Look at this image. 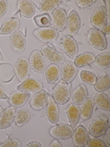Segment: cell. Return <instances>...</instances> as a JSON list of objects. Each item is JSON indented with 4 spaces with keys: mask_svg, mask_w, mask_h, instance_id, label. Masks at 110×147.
<instances>
[{
    "mask_svg": "<svg viewBox=\"0 0 110 147\" xmlns=\"http://www.w3.org/2000/svg\"><path fill=\"white\" fill-rule=\"evenodd\" d=\"M108 127V118L105 116H98L91 121L88 129V134L91 137H100L102 135H105Z\"/></svg>",
    "mask_w": 110,
    "mask_h": 147,
    "instance_id": "cell-1",
    "label": "cell"
},
{
    "mask_svg": "<svg viewBox=\"0 0 110 147\" xmlns=\"http://www.w3.org/2000/svg\"><path fill=\"white\" fill-rule=\"evenodd\" d=\"M87 41L92 48L97 51H104L107 47V37L101 30L92 29L87 35Z\"/></svg>",
    "mask_w": 110,
    "mask_h": 147,
    "instance_id": "cell-2",
    "label": "cell"
},
{
    "mask_svg": "<svg viewBox=\"0 0 110 147\" xmlns=\"http://www.w3.org/2000/svg\"><path fill=\"white\" fill-rule=\"evenodd\" d=\"M52 98L58 105L68 103L71 98V89L65 82H59L52 91Z\"/></svg>",
    "mask_w": 110,
    "mask_h": 147,
    "instance_id": "cell-3",
    "label": "cell"
},
{
    "mask_svg": "<svg viewBox=\"0 0 110 147\" xmlns=\"http://www.w3.org/2000/svg\"><path fill=\"white\" fill-rule=\"evenodd\" d=\"M108 20V14L107 12V9H105V7L101 6L96 8L95 11L92 14L90 18V24L93 27V29L101 30Z\"/></svg>",
    "mask_w": 110,
    "mask_h": 147,
    "instance_id": "cell-4",
    "label": "cell"
},
{
    "mask_svg": "<svg viewBox=\"0 0 110 147\" xmlns=\"http://www.w3.org/2000/svg\"><path fill=\"white\" fill-rule=\"evenodd\" d=\"M50 134L55 139L68 140L73 134V128L66 123L54 124V126L50 129Z\"/></svg>",
    "mask_w": 110,
    "mask_h": 147,
    "instance_id": "cell-5",
    "label": "cell"
},
{
    "mask_svg": "<svg viewBox=\"0 0 110 147\" xmlns=\"http://www.w3.org/2000/svg\"><path fill=\"white\" fill-rule=\"evenodd\" d=\"M29 61H30V68L37 74L44 73L46 68H47L43 55L41 54L40 51L39 50H34L33 52L31 53Z\"/></svg>",
    "mask_w": 110,
    "mask_h": 147,
    "instance_id": "cell-6",
    "label": "cell"
},
{
    "mask_svg": "<svg viewBox=\"0 0 110 147\" xmlns=\"http://www.w3.org/2000/svg\"><path fill=\"white\" fill-rule=\"evenodd\" d=\"M30 61L26 57H19L15 63V72L17 78L21 83L30 77Z\"/></svg>",
    "mask_w": 110,
    "mask_h": 147,
    "instance_id": "cell-7",
    "label": "cell"
},
{
    "mask_svg": "<svg viewBox=\"0 0 110 147\" xmlns=\"http://www.w3.org/2000/svg\"><path fill=\"white\" fill-rule=\"evenodd\" d=\"M52 23L53 28L58 31H62L66 28L67 22V13L62 7L55 8L52 14Z\"/></svg>",
    "mask_w": 110,
    "mask_h": 147,
    "instance_id": "cell-8",
    "label": "cell"
},
{
    "mask_svg": "<svg viewBox=\"0 0 110 147\" xmlns=\"http://www.w3.org/2000/svg\"><path fill=\"white\" fill-rule=\"evenodd\" d=\"M33 34L37 39L43 42H52V41L56 40L59 37L58 30H55L53 27L40 28V29L34 30Z\"/></svg>",
    "mask_w": 110,
    "mask_h": 147,
    "instance_id": "cell-9",
    "label": "cell"
},
{
    "mask_svg": "<svg viewBox=\"0 0 110 147\" xmlns=\"http://www.w3.org/2000/svg\"><path fill=\"white\" fill-rule=\"evenodd\" d=\"M62 49L68 57L75 59L79 53V47L75 39L72 36L65 35L62 39Z\"/></svg>",
    "mask_w": 110,
    "mask_h": 147,
    "instance_id": "cell-10",
    "label": "cell"
},
{
    "mask_svg": "<svg viewBox=\"0 0 110 147\" xmlns=\"http://www.w3.org/2000/svg\"><path fill=\"white\" fill-rule=\"evenodd\" d=\"M81 28V18L80 16L75 10H72L70 14L67 16V22H66V28L68 35L70 36H75L80 30Z\"/></svg>",
    "mask_w": 110,
    "mask_h": 147,
    "instance_id": "cell-11",
    "label": "cell"
},
{
    "mask_svg": "<svg viewBox=\"0 0 110 147\" xmlns=\"http://www.w3.org/2000/svg\"><path fill=\"white\" fill-rule=\"evenodd\" d=\"M40 53L43 55V57L45 59H47L48 61L52 64H60L64 62L63 55L60 52H58L57 50L52 48V46H49V45L43 46L40 50Z\"/></svg>",
    "mask_w": 110,
    "mask_h": 147,
    "instance_id": "cell-12",
    "label": "cell"
},
{
    "mask_svg": "<svg viewBox=\"0 0 110 147\" xmlns=\"http://www.w3.org/2000/svg\"><path fill=\"white\" fill-rule=\"evenodd\" d=\"M50 98V94L48 91L41 89L33 95L30 100V106L35 110H40L44 109L48 104V100Z\"/></svg>",
    "mask_w": 110,
    "mask_h": 147,
    "instance_id": "cell-13",
    "label": "cell"
},
{
    "mask_svg": "<svg viewBox=\"0 0 110 147\" xmlns=\"http://www.w3.org/2000/svg\"><path fill=\"white\" fill-rule=\"evenodd\" d=\"M78 73V67L72 62H66L64 63L63 66L61 71V77L63 82L66 84H71V83L75 79Z\"/></svg>",
    "mask_w": 110,
    "mask_h": 147,
    "instance_id": "cell-14",
    "label": "cell"
},
{
    "mask_svg": "<svg viewBox=\"0 0 110 147\" xmlns=\"http://www.w3.org/2000/svg\"><path fill=\"white\" fill-rule=\"evenodd\" d=\"M16 108L11 106L3 109L0 113V130H6L9 128L15 119Z\"/></svg>",
    "mask_w": 110,
    "mask_h": 147,
    "instance_id": "cell-15",
    "label": "cell"
},
{
    "mask_svg": "<svg viewBox=\"0 0 110 147\" xmlns=\"http://www.w3.org/2000/svg\"><path fill=\"white\" fill-rule=\"evenodd\" d=\"M30 98V93L17 90L8 96V102L15 108H21L29 101Z\"/></svg>",
    "mask_w": 110,
    "mask_h": 147,
    "instance_id": "cell-16",
    "label": "cell"
},
{
    "mask_svg": "<svg viewBox=\"0 0 110 147\" xmlns=\"http://www.w3.org/2000/svg\"><path fill=\"white\" fill-rule=\"evenodd\" d=\"M10 45L15 52H24L27 47V40L25 35L19 30H17L16 32L12 33L10 36Z\"/></svg>",
    "mask_w": 110,
    "mask_h": 147,
    "instance_id": "cell-17",
    "label": "cell"
},
{
    "mask_svg": "<svg viewBox=\"0 0 110 147\" xmlns=\"http://www.w3.org/2000/svg\"><path fill=\"white\" fill-rule=\"evenodd\" d=\"M17 9L20 13V16L26 18H31L36 15V6L30 0H18Z\"/></svg>",
    "mask_w": 110,
    "mask_h": 147,
    "instance_id": "cell-18",
    "label": "cell"
},
{
    "mask_svg": "<svg viewBox=\"0 0 110 147\" xmlns=\"http://www.w3.org/2000/svg\"><path fill=\"white\" fill-rule=\"evenodd\" d=\"M47 119L50 123L52 124H57L60 119V110L58 108V104L55 102L53 98L50 96L47 104Z\"/></svg>",
    "mask_w": 110,
    "mask_h": 147,
    "instance_id": "cell-19",
    "label": "cell"
},
{
    "mask_svg": "<svg viewBox=\"0 0 110 147\" xmlns=\"http://www.w3.org/2000/svg\"><path fill=\"white\" fill-rule=\"evenodd\" d=\"M17 90L28 92V93H36L43 88L42 85L40 81H38L35 78L29 77L24 82H22L19 86H17Z\"/></svg>",
    "mask_w": 110,
    "mask_h": 147,
    "instance_id": "cell-20",
    "label": "cell"
},
{
    "mask_svg": "<svg viewBox=\"0 0 110 147\" xmlns=\"http://www.w3.org/2000/svg\"><path fill=\"white\" fill-rule=\"evenodd\" d=\"M20 22L16 18H9L6 20L0 27V35H9L16 32L19 28Z\"/></svg>",
    "mask_w": 110,
    "mask_h": 147,
    "instance_id": "cell-21",
    "label": "cell"
},
{
    "mask_svg": "<svg viewBox=\"0 0 110 147\" xmlns=\"http://www.w3.org/2000/svg\"><path fill=\"white\" fill-rule=\"evenodd\" d=\"M73 144L79 147L86 145V142L88 140V132H87L85 126H77L74 132H73Z\"/></svg>",
    "mask_w": 110,
    "mask_h": 147,
    "instance_id": "cell-22",
    "label": "cell"
},
{
    "mask_svg": "<svg viewBox=\"0 0 110 147\" xmlns=\"http://www.w3.org/2000/svg\"><path fill=\"white\" fill-rule=\"evenodd\" d=\"M66 115L68 117V121L70 122V125L72 128H75L81 119L80 108L78 107V105L74 103L69 105L66 109Z\"/></svg>",
    "mask_w": 110,
    "mask_h": 147,
    "instance_id": "cell-23",
    "label": "cell"
},
{
    "mask_svg": "<svg viewBox=\"0 0 110 147\" xmlns=\"http://www.w3.org/2000/svg\"><path fill=\"white\" fill-rule=\"evenodd\" d=\"M94 109H95V103L93 98L87 96L85 100L81 104V108H80V115L82 121H87V119H89L91 118L94 111Z\"/></svg>",
    "mask_w": 110,
    "mask_h": 147,
    "instance_id": "cell-24",
    "label": "cell"
},
{
    "mask_svg": "<svg viewBox=\"0 0 110 147\" xmlns=\"http://www.w3.org/2000/svg\"><path fill=\"white\" fill-rule=\"evenodd\" d=\"M31 119V113L28 109L25 108H19L16 109L15 114V122L17 127H22L25 124H27Z\"/></svg>",
    "mask_w": 110,
    "mask_h": 147,
    "instance_id": "cell-25",
    "label": "cell"
},
{
    "mask_svg": "<svg viewBox=\"0 0 110 147\" xmlns=\"http://www.w3.org/2000/svg\"><path fill=\"white\" fill-rule=\"evenodd\" d=\"M94 103L100 109L109 111L110 110V99L107 95H105L104 92H96L94 95Z\"/></svg>",
    "mask_w": 110,
    "mask_h": 147,
    "instance_id": "cell-26",
    "label": "cell"
},
{
    "mask_svg": "<svg viewBox=\"0 0 110 147\" xmlns=\"http://www.w3.org/2000/svg\"><path fill=\"white\" fill-rule=\"evenodd\" d=\"M87 95H88V91H87L86 86L85 85L78 86L73 90L72 94H71L72 103H74L76 105H81L87 98Z\"/></svg>",
    "mask_w": 110,
    "mask_h": 147,
    "instance_id": "cell-27",
    "label": "cell"
},
{
    "mask_svg": "<svg viewBox=\"0 0 110 147\" xmlns=\"http://www.w3.org/2000/svg\"><path fill=\"white\" fill-rule=\"evenodd\" d=\"M44 73H45L46 80H47V82L50 85L55 84L58 81L60 76H61V71H60L57 64H52V63L50 65L47 66Z\"/></svg>",
    "mask_w": 110,
    "mask_h": 147,
    "instance_id": "cell-28",
    "label": "cell"
},
{
    "mask_svg": "<svg viewBox=\"0 0 110 147\" xmlns=\"http://www.w3.org/2000/svg\"><path fill=\"white\" fill-rule=\"evenodd\" d=\"M95 56L91 53H84L77 55L74 59V64L77 67H84L94 63Z\"/></svg>",
    "mask_w": 110,
    "mask_h": 147,
    "instance_id": "cell-29",
    "label": "cell"
},
{
    "mask_svg": "<svg viewBox=\"0 0 110 147\" xmlns=\"http://www.w3.org/2000/svg\"><path fill=\"white\" fill-rule=\"evenodd\" d=\"M95 66L102 69H107L110 66V53L108 52H104L95 56L94 61Z\"/></svg>",
    "mask_w": 110,
    "mask_h": 147,
    "instance_id": "cell-30",
    "label": "cell"
},
{
    "mask_svg": "<svg viewBox=\"0 0 110 147\" xmlns=\"http://www.w3.org/2000/svg\"><path fill=\"white\" fill-rule=\"evenodd\" d=\"M110 86V76L108 74L101 76L94 84V89L97 92H104Z\"/></svg>",
    "mask_w": 110,
    "mask_h": 147,
    "instance_id": "cell-31",
    "label": "cell"
},
{
    "mask_svg": "<svg viewBox=\"0 0 110 147\" xmlns=\"http://www.w3.org/2000/svg\"><path fill=\"white\" fill-rule=\"evenodd\" d=\"M62 1L59 0H48V1H40L39 4L40 10L43 12L44 14H48L50 12H53L55 8H57L60 5H61Z\"/></svg>",
    "mask_w": 110,
    "mask_h": 147,
    "instance_id": "cell-32",
    "label": "cell"
},
{
    "mask_svg": "<svg viewBox=\"0 0 110 147\" xmlns=\"http://www.w3.org/2000/svg\"><path fill=\"white\" fill-rule=\"evenodd\" d=\"M34 21L40 28H48L52 24V18L48 14H42L34 17Z\"/></svg>",
    "mask_w": 110,
    "mask_h": 147,
    "instance_id": "cell-33",
    "label": "cell"
},
{
    "mask_svg": "<svg viewBox=\"0 0 110 147\" xmlns=\"http://www.w3.org/2000/svg\"><path fill=\"white\" fill-rule=\"evenodd\" d=\"M80 77H81L82 82L85 83V84H89V85H94L96 81V79H97L95 74L91 71H88V70L81 71Z\"/></svg>",
    "mask_w": 110,
    "mask_h": 147,
    "instance_id": "cell-34",
    "label": "cell"
},
{
    "mask_svg": "<svg viewBox=\"0 0 110 147\" xmlns=\"http://www.w3.org/2000/svg\"><path fill=\"white\" fill-rule=\"evenodd\" d=\"M86 145L89 147H104L107 144H105V142L97 139V137H92L88 138V140L86 142Z\"/></svg>",
    "mask_w": 110,
    "mask_h": 147,
    "instance_id": "cell-35",
    "label": "cell"
},
{
    "mask_svg": "<svg viewBox=\"0 0 110 147\" xmlns=\"http://www.w3.org/2000/svg\"><path fill=\"white\" fill-rule=\"evenodd\" d=\"M21 145L20 142L17 139H7L5 142H3L2 144H0V147H19Z\"/></svg>",
    "mask_w": 110,
    "mask_h": 147,
    "instance_id": "cell-36",
    "label": "cell"
},
{
    "mask_svg": "<svg viewBox=\"0 0 110 147\" xmlns=\"http://www.w3.org/2000/svg\"><path fill=\"white\" fill-rule=\"evenodd\" d=\"M9 10V3L6 0H0V18L4 17Z\"/></svg>",
    "mask_w": 110,
    "mask_h": 147,
    "instance_id": "cell-37",
    "label": "cell"
},
{
    "mask_svg": "<svg viewBox=\"0 0 110 147\" xmlns=\"http://www.w3.org/2000/svg\"><path fill=\"white\" fill-rule=\"evenodd\" d=\"M96 2V0H93V1H81V0H77L76 1V4L77 6L81 7V8H85V7H91L92 5H94L95 3Z\"/></svg>",
    "mask_w": 110,
    "mask_h": 147,
    "instance_id": "cell-38",
    "label": "cell"
},
{
    "mask_svg": "<svg viewBox=\"0 0 110 147\" xmlns=\"http://www.w3.org/2000/svg\"><path fill=\"white\" fill-rule=\"evenodd\" d=\"M101 31H102L105 35H109V34H110V24H109V20L107 21V23H105V25L103 27V29L101 30Z\"/></svg>",
    "mask_w": 110,
    "mask_h": 147,
    "instance_id": "cell-39",
    "label": "cell"
},
{
    "mask_svg": "<svg viewBox=\"0 0 110 147\" xmlns=\"http://www.w3.org/2000/svg\"><path fill=\"white\" fill-rule=\"evenodd\" d=\"M26 146L27 147H29V146H39V147H41L42 145H41V144H40V142H38V141H32V142H28Z\"/></svg>",
    "mask_w": 110,
    "mask_h": 147,
    "instance_id": "cell-40",
    "label": "cell"
},
{
    "mask_svg": "<svg viewBox=\"0 0 110 147\" xmlns=\"http://www.w3.org/2000/svg\"><path fill=\"white\" fill-rule=\"evenodd\" d=\"M6 98H7V95L6 94L3 87L0 86V99H6Z\"/></svg>",
    "mask_w": 110,
    "mask_h": 147,
    "instance_id": "cell-41",
    "label": "cell"
},
{
    "mask_svg": "<svg viewBox=\"0 0 110 147\" xmlns=\"http://www.w3.org/2000/svg\"><path fill=\"white\" fill-rule=\"evenodd\" d=\"M62 145H61V144L57 141V140H54L52 144H50V147H61Z\"/></svg>",
    "mask_w": 110,
    "mask_h": 147,
    "instance_id": "cell-42",
    "label": "cell"
},
{
    "mask_svg": "<svg viewBox=\"0 0 110 147\" xmlns=\"http://www.w3.org/2000/svg\"><path fill=\"white\" fill-rule=\"evenodd\" d=\"M2 110H3V109H2V107H1V106H0V113H1Z\"/></svg>",
    "mask_w": 110,
    "mask_h": 147,
    "instance_id": "cell-43",
    "label": "cell"
}]
</instances>
